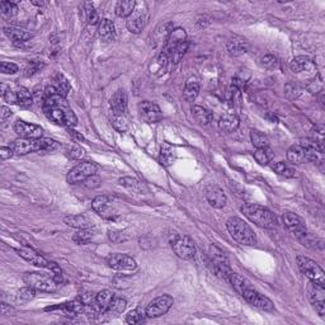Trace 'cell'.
Returning a JSON list of instances; mask_svg holds the SVG:
<instances>
[{"mask_svg":"<svg viewBox=\"0 0 325 325\" xmlns=\"http://www.w3.org/2000/svg\"><path fill=\"white\" fill-rule=\"evenodd\" d=\"M42 109L48 120L60 126H66L71 129L78 122V118L67 103L66 98L60 96L54 85L46 87L43 92Z\"/></svg>","mask_w":325,"mask_h":325,"instance_id":"1","label":"cell"},{"mask_svg":"<svg viewBox=\"0 0 325 325\" xmlns=\"http://www.w3.org/2000/svg\"><path fill=\"white\" fill-rule=\"evenodd\" d=\"M240 211L248 220H250L256 225L260 226V228H264V229L276 228L278 224L277 216L271 210H268L267 207H263L260 205L245 203V205L241 206Z\"/></svg>","mask_w":325,"mask_h":325,"instance_id":"2","label":"cell"},{"mask_svg":"<svg viewBox=\"0 0 325 325\" xmlns=\"http://www.w3.org/2000/svg\"><path fill=\"white\" fill-rule=\"evenodd\" d=\"M226 229L231 235V238L240 245L252 247L257 244L256 232L245 221L241 220L240 217H230L229 220L226 221Z\"/></svg>","mask_w":325,"mask_h":325,"instance_id":"3","label":"cell"},{"mask_svg":"<svg viewBox=\"0 0 325 325\" xmlns=\"http://www.w3.org/2000/svg\"><path fill=\"white\" fill-rule=\"evenodd\" d=\"M23 282L27 286L41 292L54 293L58 291L60 283L52 277L51 274L37 273V272H27L23 274Z\"/></svg>","mask_w":325,"mask_h":325,"instance_id":"4","label":"cell"},{"mask_svg":"<svg viewBox=\"0 0 325 325\" xmlns=\"http://www.w3.org/2000/svg\"><path fill=\"white\" fill-rule=\"evenodd\" d=\"M296 262H297L298 269L301 271L302 274H305V277L310 280V282L325 286V272L315 260L307 257L298 256L296 258Z\"/></svg>","mask_w":325,"mask_h":325,"instance_id":"5","label":"cell"},{"mask_svg":"<svg viewBox=\"0 0 325 325\" xmlns=\"http://www.w3.org/2000/svg\"><path fill=\"white\" fill-rule=\"evenodd\" d=\"M172 248L174 253L184 260H191L196 257L195 243L187 235H175L172 240Z\"/></svg>","mask_w":325,"mask_h":325,"instance_id":"6","label":"cell"},{"mask_svg":"<svg viewBox=\"0 0 325 325\" xmlns=\"http://www.w3.org/2000/svg\"><path fill=\"white\" fill-rule=\"evenodd\" d=\"M96 173H97V165L94 162H81L67 173L66 181L69 182L70 184L83 183L87 178H89L91 175H94Z\"/></svg>","mask_w":325,"mask_h":325,"instance_id":"7","label":"cell"},{"mask_svg":"<svg viewBox=\"0 0 325 325\" xmlns=\"http://www.w3.org/2000/svg\"><path fill=\"white\" fill-rule=\"evenodd\" d=\"M173 304H174V300H173L172 296L162 295L159 297L154 298L153 301L146 306L145 313H146L148 318H159V316L165 315L170 310Z\"/></svg>","mask_w":325,"mask_h":325,"instance_id":"8","label":"cell"},{"mask_svg":"<svg viewBox=\"0 0 325 325\" xmlns=\"http://www.w3.org/2000/svg\"><path fill=\"white\" fill-rule=\"evenodd\" d=\"M241 296L244 297V300L250 304L252 306L257 307L259 310H264V311H272L274 309L273 302L267 297V296L259 293L258 291L253 289V287H249L245 291L241 293Z\"/></svg>","mask_w":325,"mask_h":325,"instance_id":"9","label":"cell"},{"mask_svg":"<svg viewBox=\"0 0 325 325\" xmlns=\"http://www.w3.org/2000/svg\"><path fill=\"white\" fill-rule=\"evenodd\" d=\"M307 295L309 300L313 304L316 313L319 314L322 318L325 315V286L318 285V283L310 282L307 286Z\"/></svg>","mask_w":325,"mask_h":325,"instance_id":"10","label":"cell"},{"mask_svg":"<svg viewBox=\"0 0 325 325\" xmlns=\"http://www.w3.org/2000/svg\"><path fill=\"white\" fill-rule=\"evenodd\" d=\"M107 264L112 269L120 272H131L137 268V263L135 259L127 254H111L107 258Z\"/></svg>","mask_w":325,"mask_h":325,"instance_id":"11","label":"cell"},{"mask_svg":"<svg viewBox=\"0 0 325 325\" xmlns=\"http://www.w3.org/2000/svg\"><path fill=\"white\" fill-rule=\"evenodd\" d=\"M10 148L13 149L15 155H27L30 153L43 151V141L41 139H21L15 140Z\"/></svg>","mask_w":325,"mask_h":325,"instance_id":"12","label":"cell"},{"mask_svg":"<svg viewBox=\"0 0 325 325\" xmlns=\"http://www.w3.org/2000/svg\"><path fill=\"white\" fill-rule=\"evenodd\" d=\"M282 219L287 229H289L292 234L295 235L296 238L302 239L306 236L307 235L306 224H305V220L302 217L293 214V212H285Z\"/></svg>","mask_w":325,"mask_h":325,"instance_id":"13","label":"cell"},{"mask_svg":"<svg viewBox=\"0 0 325 325\" xmlns=\"http://www.w3.org/2000/svg\"><path fill=\"white\" fill-rule=\"evenodd\" d=\"M92 208L96 211L97 214L102 216L103 219H108V220H113L117 214L113 210V199L109 196H97L92 202Z\"/></svg>","mask_w":325,"mask_h":325,"instance_id":"14","label":"cell"},{"mask_svg":"<svg viewBox=\"0 0 325 325\" xmlns=\"http://www.w3.org/2000/svg\"><path fill=\"white\" fill-rule=\"evenodd\" d=\"M13 129L23 139H41L43 135V129L33 124H28L24 121H15Z\"/></svg>","mask_w":325,"mask_h":325,"instance_id":"15","label":"cell"},{"mask_svg":"<svg viewBox=\"0 0 325 325\" xmlns=\"http://www.w3.org/2000/svg\"><path fill=\"white\" fill-rule=\"evenodd\" d=\"M139 109L141 118L145 122H148V124H158V122L162 120V109H160V107L157 103L144 100V102L140 103Z\"/></svg>","mask_w":325,"mask_h":325,"instance_id":"16","label":"cell"},{"mask_svg":"<svg viewBox=\"0 0 325 325\" xmlns=\"http://www.w3.org/2000/svg\"><path fill=\"white\" fill-rule=\"evenodd\" d=\"M205 195L208 203H210L212 207L223 208L226 206L228 197H226V195L224 193V191L221 190L220 187L216 186V184H210V186L206 187Z\"/></svg>","mask_w":325,"mask_h":325,"instance_id":"17","label":"cell"},{"mask_svg":"<svg viewBox=\"0 0 325 325\" xmlns=\"http://www.w3.org/2000/svg\"><path fill=\"white\" fill-rule=\"evenodd\" d=\"M146 24H148V14H145L144 12H136L135 10L127 18L126 27L131 33L139 34L145 30Z\"/></svg>","mask_w":325,"mask_h":325,"instance_id":"18","label":"cell"},{"mask_svg":"<svg viewBox=\"0 0 325 325\" xmlns=\"http://www.w3.org/2000/svg\"><path fill=\"white\" fill-rule=\"evenodd\" d=\"M226 50H228L230 56L236 58V56L247 54L248 50H249V43H248L247 38H244V37L234 36L226 43Z\"/></svg>","mask_w":325,"mask_h":325,"instance_id":"19","label":"cell"},{"mask_svg":"<svg viewBox=\"0 0 325 325\" xmlns=\"http://www.w3.org/2000/svg\"><path fill=\"white\" fill-rule=\"evenodd\" d=\"M18 254L19 257H22V258L24 259V260H27V262H30L31 264H33L39 268H47L48 262H50V260H47L45 257L41 256L39 253H37L36 250H33L32 248H23V249H19Z\"/></svg>","mask_w":325,"mask_h":325,"instance_id":"20","label":"cell"},{"mask_svg":"<svg viewBox=\"0 0 325 325\" xmlns=\"http://www.w3.org/2000/svg\"><path fill=\"white\" fill-rule=\"evenodd\" d=\"M113 298H115L113 292L109 291V290H103L98 295H96V298H94V302L92 306H93L98 313L104 314L105 311H107V309L109 307V305H111Z\"/></svg>","mask_w":325,"mask_h":325,"instance_id":"21","label":"cell"},{"mask_svg":"<svg viewBox=\"0 0 325 325\" xmlns=\"http://www.w3.org/2000/svg\"><path fill=\"white\" fill-rule=\"evenodd\" d=\"M111 109L113 115H125L127 108V96L125 91H117L112 96L111 100Z\"/></svg>","mask_w":325,"mask_h":325,"instance_id":"22","label":"cell"},{"mask_svg":"<svg viewBox=\"0 0 325 325\" xmlns=\"http://www.w3.org/2000/svg\"><path fill=\"white\" fill-rule=\"evenodd\" d=\"M199 93V81L198 78L195 75L190 76L187 79L186 85H184V91H183V98L188 103H192L196 100L197 96Z\"/></svg>","mask_w":325,"mask_h":325,"instance_id":"23","label":"cell"},{"mask_svg":"<svg viewBox=\"0 0 325 325\" xmlns=\"http://www.w3.org/2000/svg\"><path fill=\"white\" fill-rule=\"evenodd\" d=\"M239 125H240V121L238 116L234 113H225L219 120V129L224 132H234L238 130Z\"/></svg>","mask_w":325,"mask_h":325,"instance_id":"24","label":"cell"},{"mask_svg":"<svg viewBox=\"0 0 325 325\" xmlns=\"http://www.w3.org/2000/svg\"><path fill=\"white\" fill-rule=\"evenodd\" d=\"M290 69L293 72L301 71H314L316 69L315 64L306 56H297L290 63Z\"/></svg>","mask_w":325,"mask_h":325,"instance_id":"25","label":"cell"},{"mask_svg":"<svg viewBox=\"0 0 325 325\" xmlns=\"http://www.w3.org/2000/svg\"><path fill=\"white\" fill-rule=\"evenodd\" d=\"M98 33H99V37L104 42L113 41L116 38V28L113 22L107 18L102 19L99 23V27H98Z\"/></svg>","mask_w":325,"mask_h":325,"instance_id":"26","label":"cell"},{"mask_svg":"<svg viewBox=\"0 0 325 325\" xmlns=\"http://www.w3.org/2000/svg\"><path fill=\"white\" fill-rule=\"evenodd\" d=\"M287 160L292 164H304L307 162L306 150L301 144L292 145L291 148L287 150Z\"/></svg>","mask_w":325,"mask_h":325,"instance_id":"27","label":"cell"},{"mask_svg":"<svg viewBox=\"0 0 325 325\" xmlns=\"http://www.w3.org/2000/svg\"><path fill=\"white\" fill-rule=\"evenodd\" d=\"M64 223L74 229H89L92 226L91 220L84 215H70L64 219Z\"/></svg>","mask_w":325,"mask_h":325,"instance_id":"28","label":"cell"},{"mask_svg":"<svg viewBox=\"0 0 325 325\" xmlns=\"http://www.w3.org/2000/svg\"><path fill=\"white\" fill-rule=\"evenodd\" d=\"M4 33L14 42H26L32 37V33L17 27H5L4 28Z\"/></svg>","mask_w":325,"mask_h":325,"instance_id":"29","label":"cell"},{"mask_svg":"<svg viewBox=\"0 0 325 325\" xmlns=\"http://www.w3.org/2000/svg\"><path fill=\"white\" fill-rule=\"evenodd\" d=\"M175 159V151L174 149H173L172 145L166 144V142H164V144L160 146V155H159V162L162 165L164 166H170L173 164V162H174Z\"/></svg>","mask_w":325,"mask_h":325,"instance_id":"30","label":"cell"},{"mask_svg":"<svg viewBox=\"0 0 325 325\" xmlns=\"http://www.w3.org/2000/svg\"><path fill=\"white\" fill-rule=\"evenodd\" d=\"M192 115L195 120L198 122L199 125H208L212 121V113L210 109L202 107V105H193L192 107Z\"/></svg>","mask_w":325,"mask_h":325,"instance_id":"31","label":"cell"},{"mask_svg":"<svg viewBox=\"0 0 325 325\" xmlns=\"http://www.w3.org/2000/svg\"><path fill=\"white\" fill-rule=\"evenodd\" d=\"M135 0H121L116 4V14L121 18H129L130 15L135 12Z\"/></svg>","mask_w":325,"mask_h":325,"instance_id":"32","label":"cell"},{"mask_svg":"<svg viewBox=\"0 0 325 325\" xmlns=\"http://www.w3.org/2000/svg\"><path fill=\"white\" fill-rule=\"evenodd\" d=\"M228 281H229L230 283H231V286L234 287V290L236 292H238L239 295H241L244 291L247 289H249L250 283L249 281L247 280V278H244L243 276H240V274L238 273H234V272H231V273L229 274V278H228Z\"/></svg>","mask_w":325,"mask_h":325,"instance_id":"33","label":"cell"},{"mask_svg":"<svg viewBox=\"0 0 325 325\" xmlns=\"http://www.w3.org/2000/svg\"><path fill=\"white\" fill-rule=\"evenodd\" d=\"M52 85L56 88L58 93L60 94V96L65 97V98H66V96L69 94L70 89H71V87H70V83L67 81V79L63 75V74H58V75L55 76L54 84Z\"/></svg>","mask_w":325,"mask_h":325,"instance_id":"34","label":"cell"},{"mask_svg":"<svg viewBox=\"0 0 325 325\" xmlns=\"http://www.w3.org/2000/svg\"><path fill=\"white\" fill-rule=\"evenodd\" d=\"M126 300L122 297H115L113 300H112L111 305H109V307L107 309V311H105L104 314H107V315H120V314H122L125 311V309H126Z\"/></svg>","mask_w":325,"mask_h":325,"instance_id":"35","label":"cell"},{"mask_svg":"<svg viewBox=\"0 0 325 325\" xmlns=\"http://www.w3.org/2000/svg\"><path fill=\"white\" fill-rule=\"evenodd\" d=\"M15 94H17V104L21 105V107H30L32 102H33L32 94H31V92L28 91L27 88L19 87L15 91Z\"/></svg>","mask_w":325,"mask_h":325,"instance_id":"36","label":"cell"},{"mask_svg":"<svg viewBox=\"0 0 325 325\" xmlns=\"http://www.w3.org/2000/svg\"><path fill=\"white\" fill-rule=\"evenodd\" d=\"M250 140L256 149H265L269 146V140L264 133H260L259 131H252L250 132Z\"/></svg>","mask_w":325,"mask_h":325,"instance_id":"37","label":"cell"},{"mask_svg":"<svg viewBox=\"0 0 325 325\" xmlns=\"http://www.w3.org/2000/svg\"><path fill=\"white\" fill-rule=\"evenodd\" d=\"M120 184L121 186H124L125 188L130 191H133V192H142V184L140 183L137 179L131 177H124L120 179Z\"/></svg>","mask_w":325,"mask_h":325,"instance_id":"38","label":"cell"},{"mask_svg":"<svg viewBox=\"0 0 325 325\" xmlns=\"http://www.w3.org/2000/svg\"><path fill=\"white\" fill-rule=\"evenodd\" d=\"M254 159L257 160L259 165H267L268 162H271L272 159V154L271 150L268 148L265 149H257L254 151Z\"/></svg>","mask_w":325,"mask_h":325,"instance_id":"39","label":"cell"},{"mask_svg":"<svg viewBox=\"0 0 325 325\" xmlns=\"http://www.w3.org/2000/svg\"><path fill=\"white\" fill-rule=\"evenodd\" d=\"M250 79V72L249 70L244 69V70H239L236 72V75L232 78V85H235L236 88H243L244 85H247V83L249 81Z\"/></svg>","mask_w":325,"mask_h":325,"instance_id":"40","label":"cell"},{"mask_svg":"<svg viewBox=\"0 0 325 325\" xmlns=\"http://www.w3.org/2000/svg\"><path fill=\"white\" fill-rule=\"evenodd\" d=\"M93 236H94V232L92 231L91 229H81L74 235L72 240L75 241V243L80 244V245H84V244L89 243V241L93 239Z\"/></svg>","mask_w":325,"mask_h":325,"instance_id":"41","label":"cell"},{"mask_svg":"<svg viewBox=\"0 0 325 325\" xmlns=\"http://www.w3.org/2000/svg\"><path fill=\"white\" fill-rule=\"evenodd\" d=\"M272 169H273L274 172L277 173L278 175H283V177L286 178H291L295 175V170L292 168H290L287 164H285L283 162H276L273 166H272Z\"/></svg>","mask_w":325,"mask_h":325,"instance_id":"42","label":"cell"},{"mask_svg":"<svg viewBox=\"0 0 325 325\" xmlns=\"http://www.w3.org/2000/svg\"><path fill=\"white\" fill-rule=\"evenodd\" d=\"M111 124L112 126L115 127L116 130H118V131H121V132L126 131L127 126H129V122H127V118L125 117V115H113L112 113Z\"/></svg>","mask_w":325,"mask_h":325,"instance_id":"43","label":"cell"},{"mask_svg":"<svg viewBox=\"0 0 325 325\" xmlns=\"http://www.w3.org/2000/svg\"><path fill=\"white\" fill-rule=\"evenodd\" d=\"M146 313L141 310V309H135V310L130 311L126 316V323L127 324H139V323L144 322Z\"/></svg>","mask_w":325,"mask_h":325,"instance_id":"44","label":"cell"},{"mask_svg":"<svg viewBox=\"0 0 325 325\" xmlns=\"http://www.w3.org/2000/svg\"><path fill=\"white\" fill-rule=\"evenodd\" d=\"M301 91V87H300L297 83H289V84H286V87H285V96H286L289 99L293 100L300 97Z\"/></svg>","mask_w":325,"mask_h":325,"instance_id":"45","label":"cell"},{"mask_svg":"<svg viewBox=\"0 0 325 325\" xmlns=\"http://www.w3.org/2000/svg\"><path fill=\"white\" fill-rule=\"evenodd\" d=\"M0 9H1V14L4 17H13L18 13V6L17 4L12 3V1H1L0 3Z\"/></svg>","mask_w":325,"mask_h":325,"instance_id":"46","label":"cell"},{"mask_svg":"<svg viewBox=\"0 0 325 325\" xmlns=\"http://www.w3.org/2000/svg\"><path fill=\"white\" fill-rule=\"evenodd\" d=\"M188 46H190V43H188V39H187L186 42L181 43V45L178 46L174 51H173L172 56H170V60H172L174 64L179 63V61L182 60V58L184 56V54L187 52V50H188Z\"/></svg>","mask_w":325,"mask_h":325,"instance_id":"47","label":"cell"},{"mask_svg":"<svg viewBox=\"0 0 325 325\" xmlns=\"http://www.w3.org/2000/svg\"><path fill=\"white\" fill-rule=\"evenodd\" d=\"M306 89L309 92H310L311 94L320 93V92L323 91V79H322V75H320V74H318L315 79H313V80L309 81V83H307V85H306Z\"/></svg>","mask_w":325,"mask_h":325,"instance_id":"48","label":"cell"},{"mask_svg":"<svg viewBox=\"0 0 325 325\" xmlns=\"http://www.w3.org/2000/svg\"><path fill=\"white\" fill-rule=\"evenodd\" d=\"M85 8H87V19H88V23L92 24V26H96V24L100 23V19H99V15H98V12H97L96 9L93 8V5L89 3L84 4Z\"/></svg>","mask_w":325,"mask_h":325,"instance_id":"49","label":"cell"},{"mask_svg":"<svg viewBox=\"0 0 325 325\" xmlns=\"http://www.w3.org/2000/svg\"><path fill=\"white\" fill-rule=\"evenodd\" d=\"M65 153H66V155L70 159H79V158L83 157V149L76 144L69 145L66 150H65Z\"/></svg>","mask_w":325,"mask_h":325,"instance_id":"50","label":"cell"},{"mask_svg":"<svg viewBox=\"0 0 325 325\" xmlns=\"http://www.w3.org/2000/svg\"><path fill=\"white\" fill-rule=\"evenodd\" d=\"M277 59L274 58L273 55H265V56H263V58L260 59V65L268 70L276 69V67H277Z\"/></svg>","mask_w":325,"mask_h":325,"instance_id":"51","label":"cell"},{"mask_svg":"<svg viewBox=\"0 0 325 325\" xmlns=\"http://www.w3.org/2000/svg\"><path fill=\"white\" fill-rule=\"evenodd\" d=\"M36 291L37 290L32 289V287L27 286V287H23V289L19 290V297L22 298V300H24V301H31V300H33L34 297H36Z\"/></svg>","mask_w":325,"mask_h":325,"instance_id":"52","label":"cell"},{"mask_svg":"<svg viewBox=\"0 0 325 325\" xmlns=\"http://www.w3.org/2000/svg\"><path fill=\"white\" fill-rule=\"evenodd\" d=\"M47 268L51 271V276L55 278V280L58 281L59 283L63 282V271H61V268L59 267L58 263L48 262Z\"/></svg>","mask_w":325,"mask_h":325,"instance_id":"53","label":"cell"},{"mask_svg":"<svg viewBox=\"0 0 325 325\" xmlns=\"http://www.w3.org/2000/svg\"><path fill=\"white\" fill-rule=\"evenodd\" d=\"M0 70H1L3 74H15V72L19 70V67L18 65H15L14 63H6V61H3L1 65H0Z\"/></svg>","mask_w":325,"mask_h":325,"instance_id":"54","label":"cell"},{"mask_svg":"<svg viewBox=\"0 0 325 325\" xmlns=\"http://www.w3.org/2000/svg\"><path fill=\"white\" fill-rule=\"evenodd\" d=\"M43 66H45V65H43L42 63H39V61H32V63L28 65L27 69H26V75L27 76L34 75V74L38 72Z\"/></svg>","mask_w":325,"mask_h":325,"instance_id":"55","label":"cell"},{"mask_svg":"<svg viewBox=\"0 0 325 325\" xmlns=\"http://www.w3.org/2000/svg\"><path fill=\"white\" fill-rule=\"evenodd\" d=\"M83 184H84L85 187H88V188H97V187H99L100 184V178L97 174L91 175V177L87 178V179L83 182Z\"/></svg>","mask_w":325,"mask_h":325,"instance_id":"56","label":"cell"},{"mask_svg":"<svg viewBox=\"0 0 325 325\" xmlns=\"http://www.w3.org/2000/svg\"><path fill=\"white\" fill-rule=\"evenodd\" d=\"M196 23L199 28H206L211 23V19L207 15H198L196 19Z\"/></svg>","mask_w":325,"mask_h":325,"instance_id":"57","label":"cell"},{"mask_svg":"<svg viewBox=\"0 0 325 325\" xmlns=\"http://www.w3.org/2000/svg\"><path fill=\"white\" fill-rule=\"evenodd\" d=\"M13 155H14V151H13L12 148H5V146H3V148L0 149V157H1L3 160L10 159Z\"/></svg>","mask_w":325,"mask_h":325,"instance_id":"58","label":"cell"},{"mask_svg":"<svg viewBox=\"0 0 325 325\" xmlns=\"http://www.w3.org/2000/svg\"><path fill=\"white\" fill-rule=\"evenodd\" d=\"M0 118H1V122H5L8 118L12 117V111H10V108H8V107H1V109H0Z\"/></svg>","mask_w":325,"mask_h":325,"instance_id":"59","label":"cell"},{"mask_svg":"<svg viewBox=\"0 0 325 325\" xmlns=\"http://www.w3.org/2000/svg\"><path fill=\"white\" fill-rule=\"evenodd\" d=\"M0 313H1V315H4V316H10L14 314V310H13L9 305L1 304V306H0Z\"/></svg>","mask_w":325,"mask_h":325,"instance_id":"60","label":"cell"},{"mask_svg":"<svg viewBox=\"0 0 325 325\" xmlns=\"http://www.w3.org/2000/svg\"><path fill=\"white\" fill-rule=\"evenodd\" d=\"M109 239L112 241H120L122 240V234L121 232H115V231H109Z\"/></svg>","mask_w":325,"mask_h":325,"instance_id":"61","label":"cell"},{"mask_svg":"<svg viewBox=\"0 0 325 325\" xmlns=\"http://www.w3.org/2000/svg\"><path fill=\"white\" fill-rule=\"evenodd\" d=\"M69 132H70V136H74V137H75V139H78V140H84V137H83V136L79 135V133H76V131H72L71 129H69Z\"/></svg>","mask_w":325,"mask_h":325,"instance_id":"62","label":"cell"}]
</instances>
